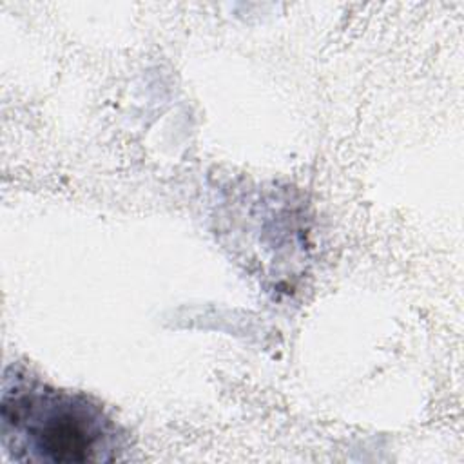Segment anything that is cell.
<instances>
[{"instance_id":"obj_1","label":"cell","mask_w":464,"mask_h":464,"mask_svg":"<svg viewBox=\"0 0 464 464\" xmlns=\"http://www.w3.org/2000/svg\"><path fill=\"white\" fill-rule=\"evenodd\" d=\"M0 419L4 451L13 460L72 464L118 459L116 428L100 408L14 368L4 379Z\"/></svg>"}]
</instances>
